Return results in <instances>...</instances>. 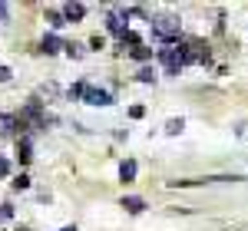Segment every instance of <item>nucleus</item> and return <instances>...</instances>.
Wrapping results in <instances>:
<instances>
[{"mask_svg": "<svg viewBox=\"0 0 248 231\" xmlns=\"http://www.w3.org/2000/svg\"><path fill=\"white\" fill-rule=\"evenodd\" d=\"M119 178H123V182H133L136 178V162L133 159H126V162L119 165Z\"/></svg>", "mask_w": 248, "mask_h": 231, "instance_id": "0eeeda50", "label": "nucleus"}, {"mask_svg": "<svg viewBox=\"0 0 248 231\" xmlns=\"http://www.w3.org/2000/svg\"><path fill=\"white\" fill-rule=\"evenodd\" d=\"M123 208H126L129 215H139L142 208H146V202H142L139 195H126V198H123Z\"/></svg>", "mask_w": 248, "mask_h": 231, "instance_id": "20e7f679", "label": "nucleus"}, {"mask_svg": "<svg viewBox=\"0 0 248 231\" xmlns=\"http://www.w3.org/2000/svg\"><path fill=\"white\" fill-rule=\"evenodd\" d=\"M86 102H90V106H109V102H113V96H109V93H106V89H90V86H86Z\"/></svg>", "mask_w": 248, "mask_h": 231, "instance_id": "7ed1b4c3", "label": "nucleus"}, {"mask_svg": "<svg viewBox=\"0 0 248 231\" xmlns=\"http://www.w3.org/2000/svg\"><path fill=\"white\" fill-rule=\"evenodd\" d=\"M182 126H186V119H169V122H166V132L179 135V132H182Z\"/></svg>", "mask_w": 248, "mask_h": 231, "instance_id": "1a4fd4ad", "label": "nucleus"}, {"mask_svg": "<svg viewBox=\"0 0 248 231\" xmlns=\"http://www.w3.org/2000/svg\"><path fill=\"white\" fill-rule=\"evenodd\" d=\"M17 155H20V162H30V142H27V139L17 145Z\"/></svg>", "mask_w": 248, "mask_h": 231, "instance_id": "9b49d317", "label": "nucleus"}, {"mask_svg": "<svg viewBox=\"0 0 248 231\" xmlns=\"http://www.w3.org/2000/svg\"><path fill=\"white\" fill-rule=\"evenodd\" d=\"M83 14H86L83 3H63V17L70 20V23H73V20H83Z\"/></svg>", "mask_w": 248, "mask_h": 231, "instance_id": "39448f33", "label": "nucleus"}, {"mask_svg": "<svg viewBox=\"0 0 248 231\" xmlns=\"http://www.w3.org/2000/svg\"><path fill=\"white\" fill-rule=\"evenodd\" d=\"M133 57H136V59H149V57H153V50H149V46H136Z\"/></svg>", "mask_w": 248, "mask_h": 231, "instance_id": "f8f14e48", "label": "nucleus"}, {"mask_svg": "<svg viewBox=\"0 0 248 231\" xmlns=\"http://www.w3.org/2000/svg\"><path fill=\"white\" fill-rule=\"evenodd\" d=\"M7 79H10V66H3V63H0V83H7Z\"/></svg>", "mask_w": 248, "mask_h": 231, "instance_id": "2eb2a0df", "label": "nucleus"}, {"mask_svg": "<svg viewBox=\"0 0 248 231\" xmlns=\"http://www.w3.org/2000/svg\"><path fill=\"white\" fill-rule=\"evenodd\" d=\"M7 20H10V7H7V3H0V23H7Z\"/></svg>", "mask_w": 248, "mask_h": 231, "instance_id": "4468645a", "label": "nucleus"}, {"mask_svg": "<svg viewBox=\"0 0 248 231\" xmlns=\"http://www.w3.org/2000/svg\"><path fill=\"white\" fill-rule=\"evenodd\" d=\"M136 79H139V83H155V70H153V66H142Z\"/></svg>", "mask_w": 248, "mask_h": 231, "instance_id": "9d476101", "label": "nucleus"}, {"mask_svg": "<svg viewBox=\"0 0 248 231\" xmlns=\"http://www.w3.org/2000/svg\"><path fill=\"white\" fill-rule=\"evenodd\" d=\"M60 50H66V43H60V37H43V53H60Z\"/></svg>", "mask_w": 248, "mask_h": 231, "instance_id": "423d86ee", "label": "nucleus"}, {"mask_svg": "<svg viewBox=\"0 0 248 231\" xmlns=\"http://www.w3.org/2000/svg\"><path fill=\"white\" fill-rule=\"evenodd\" d=\"M106 27H109V33H116L119 40H123L126 33H129V30H126V17H123L119 10H113V14H109V20H106Z\"/></svg>", "mask_w": 248, "mask_h": 231, "instance_id": "f03ea898", "label": "nucleus"}, {"mask_svg": "<svg viewBox=\"0 0 248 231\" xmlns=\"http://www.w3.org/2000/svg\"><path fill=\"white\" fill-rule=\"evenodd\" d=\"M7 172H10V162H7V159L0 155V178H7Z\"/></svg>", "mask_w": 248, "mask_h": 231, "instance_id": "ddd939ff", "label": "nucleus"}, {"mask_svg": "<svg viewBox=\"0 0 248 231\" xmlns=\"http://www.w3.org/2000/svg\"><path fill=\"white\" fill-rule=\"evenodd\" d=\"M10 215H14V208H10V205H0V221H3V218H10Z\"/></svg>", "mask_w": 248, "mask_h": 231, "instance_id": "dca6fc26", "label": "nucleus"}, {"mask_svg": "<svg viewBox=\"0 0 248 231\" xmlns=\"http://www.w3.org/2000/svg\"><path fill=\"white\" fill-rule=\"evenodd\" d=\"M63 231H77V228H63Z\"/></svg>", "mask_w": 248, "mask_h": 231, "instance_id": "f3484780", "label": "nucleus"}, {"mask_svg": "<svg viewBox=\"0 0 248 231\" xmlns=\"http://www.w3.org/2000/svg\"><path fill=\"white\" fill-rule=\"evenodd\" d=\"M63 14H57V10H50V14H46V23H50V27H53V30H60V27H66V23H63Z\"/></svg>", "mask_w": 248, "mask_h": 231, "instance_id": "6e6552de", "label": "nucleus"}, {"mask_svg": "<svg viewBox=\"0 0 248 231\" xmlns=\"http://www.w3.org/2000/svg\"><path fill=\"white\" fill-rule=\"evenodd\" d=\"M153 33L159 40H172V37H179V20L175 17H159L153 23Z\"/></svg>", "mask_w": 248, "mask_h": 231, "instance_id": "f257e3e1", "label": "nucleus"}]
</instances>
